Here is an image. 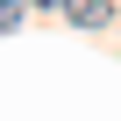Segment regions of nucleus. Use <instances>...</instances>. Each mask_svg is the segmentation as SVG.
<instances>
[{
    "label": "nucleus",
    "instance_id": "obj_2",
    "mask_svg": "<svg viewBox=\"0 0 121 121\" xmlns=\"http://www.w3.org/2000/svg\"><path fill=\"white\" fill-rule=\"evenodd\" d=\"M14 22H22V0H0V36H7Z\"/></svg>",
    "mask_w": 121,
    "mask_h": 121
},
{
    "label": "nucleus",
    "instance_id": "obj_1",
    "mask_svg": "<svg viewBox=\"0 0 121 121\" xmlns=\"http://www.w3.org/2000/svg\"><path fill=\"white\" fill-rule=\"evenodd\" d=\"M64 14H71L78 29H107V22H114V0H71Z\"/></svg>",
    "mask_w": 121,
    "mask_h": 121
},
{
    "label": "nucleus",
    "instance_id": "obj_3",
    "mask_svg": "<svg viewBox=\"0 0 121 121\" xmlns=\"http://www.w3.org/2000/svg\"><path fill=\"white\" fill-rule=\"evenodd\" d=\"M29 7H71V0H29Z\"/></svg>",
    "mask_w": 121,
    "mask_h": 121
}]
</instances>
